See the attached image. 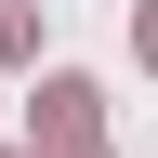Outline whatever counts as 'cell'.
Masks as SVG:
<instances>
[{"mask_svg":"<svg viewBox=\"0 0 158 158\" xmlns=\"http://www.w3.org/2000/svg\"><path fill=\"white\" fill-rule=\"evenodd\" d=\"M40 132L79 145V132H92V79H53V92H40Z\"/></svg>","mask_w":158,"mask_h":158,"instance_id":"1","label":"cell"},{"mask_svg":"<svg viewBox=\"0 0 158 158\" xmlns=\"http://www.w3.org/2000/svg\"><path fill=\"white\" fill-rule=\"evenodd\" d=\"M13 53H27V0H0V66H13Z\"/></svg>","mask_w":158,"mask_h":158,"instance_id":"2","label":"cell"},{"mask_svg":"<svg viewBox=\"0 0 158 158\" xmlns=\"http://www.w3.org/2000/svg\"><path fill=\"white\" fill-rule=\"evenodd\" d=\"M132 40H145V53H158V13H145V27H132Z\"/></svg>","mask_w":158,"mask_h":158,"instance_id":"3","label":"cell"},{"mask_svg":"<svg viewBox=\"0 0 158 158\" xmlns=\"http://www.w3.org/2000/svg\"><path fill=\"white\" fill-rule=\"evenodd\" d=\"M0 158H13V145H0Z\"/></svg>","mask_w":158,"mask_h":158,"instance_id":"4","label":"cell"}]
</instances>
